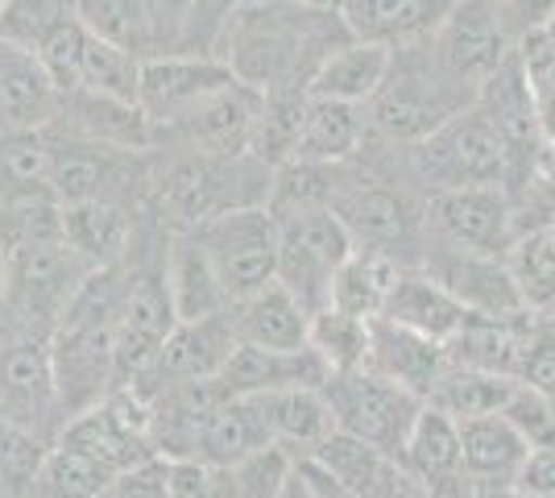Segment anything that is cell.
Returning a JSON list of instances; mask_svg holds the SVG:
<instances>
[{"label": "cell", "mask_w": 555, "mask_h": 498, "mask_svg": "<svg viewBox=\"0 0 555 498\" xmlns=\"http://www.w3.org/2000/svg\"><path fill=\"white\" fill-rule=\"evenodd\" d=\"M311 461H320L327 474L340 486H348L357 498H393L418 486L393 452L373 449V445L348 436V432H332L324 445L311 452Z\"/></svg>", "instance_id": "f1b7e54d"}, {"label": "cell", "mask_w": 555, "mask_h": 498, "mask_svg": "<svg viewBox=\"0 0 555 498\" xmlns=\"http://www.w3.org/2000/svg\"><path fill=\"white\" fill-rule=\"evenodd\" d=\"M531 457V445L514 432L506 416H477V420H461V465L464 477L481 490V495H498V490H514V482L522 474Z\"/></svg>", "instance_id": "d4e9b609"}, {"label": "cell", "mask_w": 555, "mask_h": 498, "mask_svg": "<svg viewBox=\"0 0 555 498\" xmlns=\"http://www.w3.org/2000/svg\"><path fill=\"white\" fill-rule=\"evenodd\" d=\"M327 208L340 216V225L348 229L352 245L386 250L398 261H402V250H415L418 245V225H427L406 191L390 188L382 179L348 175V170Z\"/></svg>", "instance_id": "9a60e30c"}, {"label": "cell", "mask_w": 555, "mask_h": 498, "mask_svg": "<svg viewBox=\"0 0 555 498\" xmlns=\"http://www.w3.org/2000/svg\"><path fill=\"white\" fill-rule=\"evenodd\" d=\"M365 138H370V113L361 104H340V100H315V95H307L302 129L291 163H311V166L352 163L365 150Z\"/></svg>", "instance_id": "4dcf8cb0"}, {"label": "cell", "mask_w": 555, "mask_h": 498, "mask_svg": "<svg viewBox=\"0 0 555 498\" xmlns=\"http://www.w3.org/2000/svg\"><path fill=\"white\" fill-rule=\"evenodd\" d=\"M393 63V50L377 47V42H361V38H348L345 47H336L320 63V72L311 75L307 95L315 100H340V104H370L377 88L386 84Z\"/></svg>", "instance_id": "e575fe53"}, {"label": "cell", "mask_w": 555, "mask_h": 498, "mask_svg": "<svg viewBox=\"0 0 555 498\" xmlns=\"http://www.w3.org/2000/svg\"><path fill=\"white\" fill-rule=\"evenodd\" d=\"M50 440L0 420V498H29Z\"/></svg>", "instance_id": "7dc6e473"}, {"label": "cell", "mask_w": 555, "mask_h": 498, "mask_svg": "<svg viewBox=\"0 0 555 498\" xmlns=\"http://www.w3.org/2000/svg\"><path fill=\"white\" fill-rule=\"evenodd\" d=\"M113 477L100 461H92L88 452L67 449V445H50L42 465H38V477H34V490L29 498H100Z\"/></svg>", "instance_id": "7bdbcfd3"}, {"label": "cell", "mask_w": 555, "mask_h": 498, "mask_svg": "<svg viewBox=\"0 0 555 498\" xmlns=\"http://www.w3.org/2000/svg\"><path fill=\"white\" fill-rule=\"evenodd\" d=\"M232 324H236V341L241 345H257V349H307V332H311V316L299 299L278 283H266L254 291L249 299L232 304Z\"/></svg>", "instance_id": "1f68e13d"}, {"label": "cell", "mask_w": 555, "mask_h": 498, "mask_svg": "<svg viewBox=\"0 0 555 498\" xmlns=\"http://www.w3.org/2000/svg\"><path fill=\"white\" fill-rule=\"evenodd\" d=\"M514 379L502 374H486V370H468V366H448L443 370L436 395L427 399L431 407H440L443 416L461 420H477V416H498L514 395Z\"/></svg>", "instance_id": "60d3db41"}, {"label": "cell", "mask_w": 555, "mask_h": 498, "mask_svg": "<svg viewBox=\"0 0 555 498\" xmlns=\"http://www.w3.org/2000/svg\"><path fill=\"white\" fill-rule=\"evenodd\" d=\"M70 17L75 0H0V42L38 54V47Z\"/></svg>", "instance_id": "f6af8a7d"}, {"label": "cell", "mask_w": 555, "mask_h": 498, "mask_svg": "<svg viewBox=\"0 0 555 498\" xmlns=\"http://www.w3.org/2000/svg\"><path fill=\"white\" fill-rule=\"evenodd\" d=\"M191 233L208 250L211 266H216V274H220V283H224L232 304H241V299H249L266 283H274L278 216L270 204L232 208V213L216 216V220L191 229Z\"/></svg>", "instance_id": "9c48e42d"}, {"label": "cell", "mask_w": 555, "mask_h": 498, "mask_svg": "<svg viewBox=\"0 0 555 498\" xmlns=\"http://www.w3.org/2000/svg\"><path fill=\"white\" fill-rule=\"evenodd\" d=\"M452 0H345L340 17L348 34L386 50L427 47Z\"/></svg>", "instance_id": "603a6c76"}, {"label": "cell", "mask_w": 555, "mask_h": 498, "mask_svg": "<svg viewBox=\"0 0 555 498\" xmlns=\"http://www.w3.org/2000/svg\"><path fill=\"white\" fill-rule=\"evenodd\" d=\"M220 59L257 92H307L327 54L345 47L348 25L336 9L286 0H236L224 17Z\"/></svg>", "instance_id": "6da1fadb"}, {"label": "cell", "mask_w": 555, "mask_h": 498, "mask_svg": "<svg viewBox=\"0 0 555 498\" xmlns=\"http://www.w3.org/2000/svg\"><path fill=\"white\" fill-rule=\"evenodd\" d=\"M506 266L518 283L522 304L539 316L555 311V220L518 229L506 250Z\"/></svg>", "instance_id": "ab89813d"}, {"label": "cell", "mask_w": 555, "mask_h": 498, "mask_svg": "<svg viewBox=\"0 0 555 498\" xmlns=\"http://www.w3.org/2000/svg\"><path fill=\"white\" fill-rule=\"evenodd\" d=\"M257 117H261V92L232 79L175 129V138H183L186 150H195V154L241 158V154H254Z\"/></svg>", "instance_id": "d6986e66"}, {"label": "cell", "mask_w": 555, "mask_h": 498, "mask_svg": "<svg viewBox=\"0 0 555 498\" xmlns=\"http://www.w3.org/2000/svg\"><path fill=\"white\" fill-rule=\"evenodd\" d=\"M448 349L431 336H418L411 329H398L390 320H373L370 332V357H365V370L390 379L393 386L411 391L415 399H431L436 386H440L443 370H448Z\"/></svg>", "instance_id": "7402d4cb"}, {"label": "cell", "mask_w": 555, "mask_h": 498, "mask_svg": "<svg viewBox=\"0 0 555 498\" xmlns=\"http://www.w3.org/2000/svg\"><path fill=\"white\" fill-rule=\"evenodd\" d=\"M232 79L236 75L224 67V59H208L195 50L154 54V59H141L138 104L158 129V138H175V129Z\"/></svg>", "instance_id": "5bb4252c"}, {"label": "cell", "mask_w": 555, "mask_h": 498, "mask_svg": "<svg viewBox=\"0 0 555 498\" xmlns=\"http://www.w3.org/2000/svg\"><path fill=\"white\" fill-rule=\"evenodd\" d=\"M270 191L274 170L254 154L211 158L183 150L150 179V208L163 220L166 233H191L232 208L270 204Z\"/></svg>", "instance_id": "7a4b0ae2"}, {"label": "cell", "mask_w": 555, "mask_h": 498, "mask_svg": "<svg viewBox=\"0 0 555 498\" xmlns=\"http://www.w3.org/2000/svg\"><path fill=\"white\" fill-rule=\"evenodd\" d=\"M83 50H88V29L79 25V17L63 22L47 42L38 47V63L47 67V75L54 79V88L67 95L79 88L83 79Z\"/></svg>", "instance_id": "681fc988"}, {"label": "cell", "mask_w": 555, "mask_h": 498, "mask_svg": "<svg viewBox=\"0 0 555 498\" xmlns=\"http://www.w3.org/2000/svg\"><path fill=\"white\" fill-rule=\"evenodd\" d=\"M473 100L477 92L443 72L431 47H411L393 50L390 75L365 104V113H370V129L382 142L418 145L456 113H464Z\"/></svg>", "instance_id": "3957f363"}, {"label": "cell", "mask_w": 555, "mask_h": 498, "mask_svg": "<svg viewBox=\"0 0 555 498\" xmlns=\"http://www.w3.org/2000/svg\"><path fill=\"white\" fill-rule=\"evenodd\" d=\"M50 129L83 138V142L108 145V150H125V154H145V150H154L163 142L158 129L150 125V117L141 113V104L88 92V88L63 95V113Z\"/></svg>", "instance_id": "ffe728a7"}, {"label": "cell", "mask_w": 555, "mask_h": 498, "mask_svg": "<svg viewBox=\"0 0 555 498\" xmlns=\"http://www.w3.org/2000/svg\"><path fill=\"white\" fill-rule=\"evenodd\" d=\"M163 274L179 320H208V316L232 311L229 291L195 233H166Z\"/></svg>", "instance_id": "484cf974"}, {"label": "cell", "mask_w": 555, "mask_h": 498, "mask_svg": "<svg viewBox=\"0 0 555 498\" xmlns=\"http://www.w3.org/2000/svg\"><path fill=\"white\" fill-rule=\"evenodd\" d=\"M547 324H552V329H555V311H552V316H547Z\"/></svg>", "instance_id": "03108f58"}, {"label": "cell", "mask_w": 555, "mask_h": 498, "mask_svg": "<svg viewBox=\"0 0 555 498\" xmlns=\"http://www.w3.org/2000/svg\"><path fill=\"white\" fill-rule=\"evenodd\" d=\"M229 399L224 382H183L150 399V445L158 461H195L199 436L208 427L211 411Z\"/></svg>", "instance_id": "44dd1931"}, {"label": "cell", "mask_w": 555, "mask_h": 498, "mask_svg": "<svg viewBox=\"0 0 555 498\" xmlns=\"http://www.w3.org/2000/svg\"><path fill=\"white\" fill-rule=\"evenodd\" d=\"M63 208V241L79 254L88 270L129 261L138 245V216L125 200H83Z\"/></svg>", "instance_id": "cb8c5ba5"}, {"label": "cell", "mask_w": 555, "mask_h": 498, "mask_svg": "<svg viewBox=\"0 0 555 498\" xmlns=\"http://www.w3.org/2000/svg\"><path fill=\"white\" fill-rule=\"evenodd\" d=\"M418 270L431 274L468 316L531 311L518 295V283L509 274L506 258H498V254H481V250H464V245L431 238L423 245V266Z\"/></svg>", "instance_id": "2e32d148"}, {"label": "cell", "mask_w": 555, "mask_h": 498, "mask_svg": "<svg viewBox=\"0 0 555 498\" xmlns=\"http://www.w3.org/2000/svg\"><path fill=\"white\" fill-rule=\"evenodd\" d=\"M370 332H373V320L327 304V308H320L311 316L307 345L324 357V366L332 374H345V370H361L365 366V357H370Z\"/></svg>", "instance_id": "b9f144b4"}, {"label": "cell", "mask_w": 555, "mask_h": 498, "mask_svg": "<svg viewBox=\"0 0 555 498\" xmlns=\"http://www.w3.org/2000/svg\"><path fill=\"white\" fill-rule=\"evenodd\" d=\"M427 498H489V495H481L473 482H456V486H443V490H431Z\"/></svg>", "instance_id": "680465c9"}, {"label": "cell", "mask_w": 555, "mask_h": 498, "mask_svg": "<svg viewBox=\"0 0 555 498\" xmlns=\"http://www.w3.org/2000/svg\"><path fill=\"white\" fill-rule=\"evenodd\" d=\"M518 382L531 386V391H543L555 399V329L547 324V316L539 320L531 345H527V357H522V370H518Z\"/></svg>", "instance_id": "816d5d0a"}, {"label": "cell", "mask_w": 555, "mask_h": 498, "mask_svg": "<svg viewBox=\"0 0 555 498\" xmlns=\"http://www.w3.org/2000/svg\"><path fill=\"white\" fill-rule=\"evenodd\" d=\"M50 133V195L59 204H83V200H125L145 188L150 195V179L141 154H125V150H108V145L83 142L59 129Z\"/></svg>", "instance_id": "8fae6325"}, {"label": "cell", "mask_w": 555, "mask_h": 498, "mask_svg": "<svg viewBox=\"0 0 555 498\" xmlns=\"http://www.w3.org/2000/svg\"><path fill=\"white\" fill-rule=\"evenodd\" d=\"M498 9H502L509 34H514V42H518L522 34H531V29H539V25L552 17L555 0H498Z\"/></svg>", "instance_id": "9f6ffc18"}, {"label": "cell", "mask_w": 555, "mask_h": 498, "mask_svg": "<svg viewBox=\"0 0 555 498\" xmlns=\"http://www.w3.org/2000/svg\"><path fill=\"white\" fill-rule=\"evenodd\" d=\"M236 324H232V311L224 316H208V320H179L175 332L166 336V345L158 349V357L145 366L129 391L138 399H154L170 386H183V382H204L220 379V370L229 366L232 349H236Z\"/></svg>", "instance_id": "ac0fdd59"}, {"label": "cell", "mask_w": 555, "mask_h": 498, "mask_svg": "<svg viewBox=\"0 0 555 498\" xmlns=\"http://www.w3.org/2000/svg\"><path fill=\"white\" fill-rule=\"evenodd\" d=\"M489 498H518L514 490H498V495H489Z\"/></svg>", "instance_id": "e7e4bbea"}, {"label": "cell", "mask_w": 555, "mask_h": 498, "mask_svg": "<svg viewBox=\"0 0 555 498\" xmlns=\"http://www.w3.org/2000/svg\"><path fill=\"white\" fill-rule=\"evenodd\" d=\"M47 195L50 133L47 129H0V204L47 200Z\"/></svg>", "instance_id": "f35d334b"}, {"label": "cell", "mask_w": 555, "mask_h": 498, "mask_svg": "<svg viewBox=\"0 0 555 498\" xmlns=\"http://www.w3.org/2000/svg\"><path fill=\"white\" fill-rule=\"evenodd\" d=\"M502 416H506L514 432L531 445V449H543V445H555V399L552 395H543V391H531V386H514V395H509V404L502 407Z\"/></svg>", "instance_id": "f907efd6"}, {"label": "cell", "mask_w": 555, "mask_h": 498, "mask_svg": "<svg viewBox=\"0 0 555 498\" xmlns=\"http://www.w3.org/2000/svg\"><path fill=\"white\" fill-rule=\"evenodd\" d=\"M514 495L518 498H555V445L531 449L522 474L514 482Z\"/></svg>", "instance_id": "f5cc1de1"}, {"label": "cell", "mask_w": 555, "mask_h": 498, "mask_svg": "<svg viewBox=\"0 0 555 498\" xmlns=\"http://www.w3.org/2000/svg\"><path fill=\"white\" fill-rule=\"evenodd\" d=\"M286 4H311V9H345V0H286Z\"/></svg>", "instance_id": "6125c7cd"}, {"label": "cell", "mask_w": 555, "mask_h": 498, "mask_svg": "<svg viewBox=\"0 0 555 498\" xmlns=\"http://www.w3.org/2000/svg\"><path fill=\"white\" fill-rule=\"evenodd\" d=\"M59 445L88 452L116 477L158 461L150 445V404L138 399L133 391H113L95 407L70 416L59 432Z\"/></svg>", "instance_id": "7c38bea8"}, {"label": "cell", "mask_w": 555, "mask_h": 498, "mask_svg": "<svg viewBox=\"0 0 555 498\" xmlns=\"http://www.w3.org/2000/svg\"><path fill=\"white\" fill-rule=\"evenodd\" d=\"M539 29H543V38H547V42L555 47V13H552V17H547L543 25H539Z\"/></svg>", "instance_id": "be15d7a7"}, {"label": "cell", "mask_w": 555, "mask_h": 498, "mask_svg": "<svg viewBox=\"0 0 555 498\" xmlns=\"http://www.w3.org/2000/svg\"><path fill=\"white\" fill-rule=\"evenodd\" d=\"M211 470L199 461H166V498H208Z\"/></svg>", "instance_id": "11a10c76"}, {"label": "cell", "mask_w": 555, "mask_h": 498, "mask_svg": "<svg viewBox=\"0 0 555 498\" xmlns=\"http://www.w3.org/2000/svg\"><path fill=\"white\" fill-rule=\"evenodd\" d=\"M278 216V283L299 299L307 316L332 304V279L357 250L340 216L311 204V208H286Z\"/></svg>", "instance_id": "5b68a950"}, {"label": "cell", "mask_w": 555, "mask_h": 498, "mask_svg": "<svg viewBox=\"0 0 555 498\" xmlns=\"http://www.w3.org/2000/svg\"><path fill=\"white\" fill-rule=\"evenodd\" d=\"M75 17L108 47L129 50L138 59L163 54V25L154 0H75Z\"/></svg>", "instance_id": "d590c367"}, {"label": "cell", "mask_w": 555, "mask_h": 498, "mask_svg": "<svg viewBox=\"0 0 555 498\" xmlns=\"http://www.w3.org/2000/svg\"><path fill=\"white\" fill-rule=\"evenodd\" d=\"M377 320H390L398 329H411V332H418V336H431V341L448 345V341L461 332L464 320H468V311H464L431 274L406 266V270L398 274V283H393L390 299H386V308H382Z\"/></svg>", "instance_id": "d6a6232c"}, {"label": "cell", "mask_w": 555, "mask_h": 498, "mask_svg": "<svg viewBox=\"0 0 555 498\" xmlns=\"http://www.w3.org/2000/svg\"><path fill=\"white\" fill-rule=\"evenodd\" d=\"M100 498H166V461H150L141 470L113 477V486Z\"/></svg>", "instance_id": "db71d44e"}, {"label": "cell", "mask_w": 555, "mask_h": 498, "mask_svg": "<svg viewBox=\"0 0 555 498\" xmlns=\"http://www.w3.org/2000/svg\"><path fill=\"white\" fill-rule=\"evenodd\" d=\"M4 291H9V254L0 250V320H4Z\"/></svg>", "instance_id": "94428289"}, {"label": "cell", "mask_w": 555, "mask_h": 498, "mask_svg": "<svg viewBox=\"0 0 555 498\" xmlns=\"http://www.w3.org/2000/svg\"><path fill=\"white\" fill-rule=\"evenodd\" d=\"M398 461L406 465V474L415 477L427 495L443 490V486H456V482H468L461 465V424L431 404H423Z\"/></svg>", "instance_id": "836d02e7"}, {"label": "cell", "mask_w": 555, "mask_h": 498, "mask_svg": "<svg viewBox=\"0 0 555 498\" xmlns=\"http://www.w3.org/2000/svg\"><path fill=\"white\" fill-rule=\"evenodd\" d=\"M261 407V420L270 432V445L286 457H311L336 432L332 407H327L320 386H286V391H266L254 395Z\"/></svg>", "instance_id": "83f0119b"}, {"label": "cell", "mask_w": 555, "mask_h": 498, "mask_svg": "<svg viewBox=\"0 0 555 498\" xmlns=\"http://www.w3.org/2000/svg\"><path fill=\"white\" fill-rule=\"evenodd\" d=\"M261 449H270V432H266L257 399L254 395H229L211 411L208 427L199 436V449H195V461L208 470H224V465H236Z\"/></svg>", "instance_id": "8d00e7d4"}, {"label": "cell", "mask_w": 555, "mask_h": 498, "mask_svg": "<svg viewBox=\"0 0 555 498\" xmlns=\"http://www.w3.org/2000/svg\"><path fill=\"white\" fill-rule=\"evenodd\" d=\"M278 498H311V495H307V486H302L299 470H291V477H286V486H282V495H278Z\"/></svg>", "instance_id": "91938a15"}, {"label": "cell", "mask_w": 555, "mask_h": 498, "mask_svg": "<svg viewBox=\"0 0 555 498\" xmlns=\"http://www.w3.org/2000/svg\"><path fill=\"white\" fill-rule=\"evenodd\" d=\"M59 113L63 92L38 54L0 42V129H50Z\"/></svg>", "instance_id": "4316f807"}, {"label": "cell", "mask_w": 555, "mask_h": 498, "mask_svg": "<svg viewBox=\"0 0 555 498\" xmlns=\"http://www.w3.org/2000/svg\"><path fill=\"white\" fill-rule=\"evenodd\" d=\"M436 63L464 88H481L514 54V34L498 0H452L436 38L427 42Z\"/></svg>", "instance_id": "4fadbf2b"}, {"label": "cell", "mask_w": 555, "mask_h": 498, "mask_svg": "<svg viewBox=\"0 0 555 498\" xmlns=\"http://www.w3.org/2000/svg\"><path fill=\"white\" fill-rule=\"evenodd\" d=\"M295 470H299L302 486H307V495L311 498H357L348 486H340L336 477L327 474L320 461H311V457H299V461H295Z\"/></svg>", "instance_id": "6f0895ef"}, {"label": "cell", "mask_w": 555, "mask_h": 498, "mask_svg": "<svg viewBox=\"0 0 555 498\" xmlns=\"http://www.w3.org/2000/svg\"><path fill=\"white\" fill-rule=\"evenodd\" d=\"M423 220L431 238L506 258L518 233V204L506 188H443L431 191Z\"/></svg>", "instance_id": "e0dca14e"}, {"label": "cell", "mask_w": 555, "mask_h": 498, "mask_svg": "<svg viewBox=\"0 0 555 498\" xmlns=\"http://www.w3.org/2000/svg\"><path fill=\"white\" fill-rule=\"evenodd\" d=\"M92 270L79 261L63 238L34 241L9 250V291H4V324L50 336L59 316L67 311L70 295Z\"/></svg>", "instance_id": "8992f818"}, {"label": "cell", "mask_w": 555, "mask_h": 498, "mask_svg": "<svg viewBox=\"0 0 555 498\" xmlns=\"http://www.w3.org/2000/svg\"><path fill=\"white\" fill-rule=\"evenodd\" d=\"M125 266H129V286H125V308L116 324V391H129L145 374V366L158 357L166 336L179 324L166 291L163 250L150 258L129 254Z\"/></svg>", "instance_id": "30bf717a"}, {"label": "cell", "mask_w": 555, "mask_h": 498, "mask_svg": "<svg viewBox=\"0 0 555 498\" xmlns=\"http://www.w3.org/2000/svg\"><path fill=\"white\" fill-rule=\"evenodd\" d=\"M514 50H518V63H522V75H527L543 138H547V145H555V47L543 38V29H531V34H522L514 42Z\"/></svg>", "instance_id": "c3c4849f"}, {"label": "cell", "mask_w": 555, "mask_h": 498, "mask_svg": "<svg viewBox=\"0 0 555 498\" xmlns=\"http://www.w3.org/2000/svg\"><path fill=\"white\" fill-rule=\"evenodd\" d=\"M402 270H406V261H398L386 250L357 245L345 258V266L336 270V279H332V308H345L352 316L377 320Z\"/></svg>", "instance_id": "74e56055"}, {"label": "cell", "mask_w": 555, "mask_h": 498, "mask_svg": "<svg viewBox=\"0 0 555 498\" xmlns=\"http://www.w3.org/2000/svg\"><path fill=\"white\" fill-rule=\"evenodd\" d=\"M138 84H141V59L138 54H129V50H120V47H108V42H100V38L88 34V50H83V79H79V88L138 104ZM79 88H75V92H79Z\"/></svg>", "instance_id": "bcb514c9"}, {"label": "cell", "mask_w": 555, "mask_h": 498, "mask_svg": "<svg viewBox=\"0 0 555 498\" xmlns=\"http://www.w3.org/2000/svg\"><path fill=\"white\" fill-rule=\"evenodd\" d=\"M324 357L307 349H257V345H236L229 366L220 370V382L229 395H266V391H286V386H324L327 382Z\"/></svg>", "instance_id": "f546056e"}, {"label": "cell", "mask_w": 555, "mask_h": 498, "mask_svg": "<svg viewBox=\"0 0 555 498\" xmlns=\"http://www.w3.org/2000/svg\"><path fill=\"white\" fill-rule=\"evenodd\" d=\"M0 420L25 427L50 445L67 424L50 366V336L4 320H0Z\"/></svg>", "instance_id": "52a82bcc"}, {"label": "cell", "mask_w": 555, "mask_h": 498, "mask_svg": "<svg viewBox=\"0 0 555 498\" xmlns=\"http://www.w3.org/2000/svg\"><path fill=\"white\" fill-rule=\"evenodd\" d=\"M302 108H307V92H266L261 95V117H257L254 133V158L282 170L295 158V142L302 129Z\"/></svg>", "instance_id": "ee69618b"}, {"label": "cell", "mask_w": 555, "mask_h": 498, "mask_svg": "<svg viewBox=\"0 0 555 498\" xmlns=\"http://www.w3.org/2000/svg\"><path fill=\"white\" fill-rule=\"evenodd\" d=\"M324 391L327 407H332V424L336 432H348L357 440H365L382 452H402L411 427H415L423 399L411 391L393 386L390 379L373 374V370H345V374H327Z\"/></svg>", "instance_id": "ba28073f"}, {"label": "cell", "mask_w": 555, "mask_h": 498, "mask_svg": "<svg viewBox=\"0 0 555 498\" xmlns=\"http://www.w3.org/2000/svg\"><path fill=\"white\" fill-rule=\"evenodd\" d=\"M411 166L431 191L443 188H506L518 183V166L498 125L473 100L464 113L440 125L427 142L411 145Z\"/></svg>", "instance_id": "277c9868"}]
</instances>
